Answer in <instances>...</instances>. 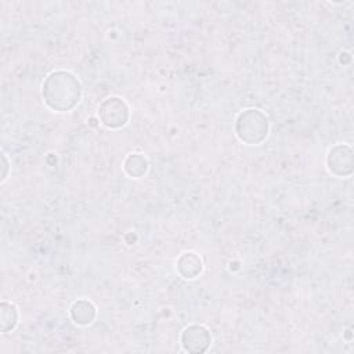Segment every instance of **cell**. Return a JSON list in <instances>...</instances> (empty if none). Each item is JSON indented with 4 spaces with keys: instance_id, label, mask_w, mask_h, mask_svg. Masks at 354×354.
I'll list each match as a JSON object with an SVG mask.
<instances>
[{
    "instance_id": "cell-1",
    "label": "cell",
    "mask_w": 354,
    "mask_h": 354,
    "mask_svg": "<svg viewBox=\"0 0 354 354\" xmlns=\"http://www.w3.org/2000/svg\"><path fill=\"white\" fill-rule=\"evenodd\" d=\"M43 97L53 109L68 111L79 102L80 84L68 72H54L43 84Z\"/></svg>"
},
{
    "instance_id": "cell-2",
    "label": "cell",
    "mask_w": 354,
    "mask_h": 354,
    "mask_svg": "<svg viewBox=\"0 0 354 354\" xmlns=\"http://www.w3.org/2000/svg\"><path fill=\"white\" fill-rule=\"evenodd\" d=\"M267 118L257 109H248L236 120V134L249 144L260 142L267 136Z\"/></svg>"
},
{
    "instance_id": "cell-3",
    "label": "cell",
    "mask_w": 354,
    "mask_h": 354,
    "mask_svg": "<svg viewBox=\"0 0 354 354\" xmlns=\"http://www.w3.org/2000/svg\"><path fill=\"white\" fill-rule=\"evenodd\" d=\"M209 342H210V339H209L207 330L202 326H189L184 330L183 343H184L185 348L189 351H194V346H196L195 351H202L203 348L201 347V344H203L206 347L209 344Z\"/></svg>"
}]
</instances>
